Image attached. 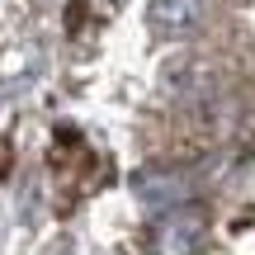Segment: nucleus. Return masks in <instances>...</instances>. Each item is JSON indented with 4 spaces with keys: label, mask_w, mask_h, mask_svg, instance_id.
Returning <instances> with one entry per match:
<instances>
[{
    "label": "nucleus",
    "mask_w": 255,
    "mask_h": 255,
    "mask_svg": "<svg viewBox=\"0 0 255 255\" xmlns=\"http://www.w3.org/2000/svg\"><path fill=\"white\" fill-rule=\"evenodd\" d=\"M199 237H203V218L194 208L184 213H170L156 232V255H194L199 251Z\"/></svg>",
    "instance_id": "nucleus-1"
}]
</instances>
